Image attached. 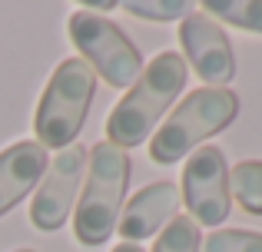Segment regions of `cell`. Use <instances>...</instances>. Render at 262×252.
Instances as JSON below:
<instances>
[{
	"label": "cell",
	"mask_w": 262,
	"mask_h": 252,
	"mask_svg": "<svg viewBox=\"0 0 262 252\" xmlns=\"http://www.w3.org/2000/svg\"><path fill=\"white\" fill-rule=\"evenodd\" d=\"M186 86V63L176 50L156 53L153 63L143 66L129 93L113 106L106 120V143L120 149H133L146 140L163 120V113L173 106V100Z\"/></svg>",
	"instance_id": "6da1fadb"
},
{
	"label": "cell",
	"mask_w": 262,
	"mask_h": 252,
	"mask_svg": "<svg viewBox=\"0 0 262 252\" xmlns=\"http://www.w3.org/2000/svg\"><path fill=\"white\" fill-rule=\"evenodd\" d=\"M129 169L133 166H129L126 149L113 143L90 146L83 193L77 199V216H73V236L83 246H103L116 233L123 202H126Z\"/></svg>",
	"instance_id": "7a4b0ae2"
},
{
	"label": "cell",
	"mask_w": 262,
	"mask_h": 252,
	"mask_svg": "<svg viewBox=\"0 0 262 252\" xmlns=\"http://www.w3.org/2000/svg\"><path fill=\"white\" fill-rule=\"evenodd\" d=\"M96 93V73L90 70L80 57L60 60L53 77L47 80L43 97L37 103V143L43 149H67L77 143L80 129L86 123L90 103Z\"/></svg>",
	"instance_id": "3957f363"
},
{
	"label": "cell",
	"mask_w": 262,
	"mask_h": 252,
	"mask_svg": "<svg viewBox=\"0 0 262 252\" xmlns=\"http://www.w3.org/2000/svg\"><path fill=\"white\" fill-rule=\"evenodd\" d=\"M236 113H239V97L232 90L199 86L156 129V136L149 140V159L160 163V166H173L186 153H192L199 143L223 133L236 120Z\"/></svg>",
	"instance_id": "277c9868"
},
{
	"label": "cell",
	"mask_w": 262,
	"mask_h": 252,
	"mask_svg": "<svg viewBox=\"0 0 262 252\" xmlns=\"http://www.w3.org/2000/svg\"><path fill=\"white\" fill-rule=\"evenodd\" d=\"M67 33H70L73 47L83 53V63L96 77H103V83L126 90L143 73V57L136 50V43L113 20L86 10H73V17L67 20Z\"/></svg>",
	"instance_id": "5b68a950"
},
{
	"label": "cell",
	"mask_w": 262,
	"mask_h": 252,
	"mask_svg": "<svg viewBox=\"0 0 262 252\" xmlns=\"http://www.w3.org/2000/svg\"><path fill=\"white\" fill-rule=\"evenodd\" d=\"M183 202L196 226H223L232 209L229 163L223 149L199 146L183 166Z\"/></svg>",
	"instance_id": "8992f818"
},
{
	"label": "cell",
	"mask_w": 262,
	"mask_h": 252,
	"mask_svg": "<svg viewBox=\"0 0 262 252\" xmlns=\"http://www.w3.org/2000/svg\"><path fill=\"white\" fill-rule=\"evenodd\" d=\"M86 159H90V149L73 143V146L60 149L53 156V163L47 166L43 179L37 186V196L30 202V222L40 233H53L70 219L77 189L86 179Z\"/></svg>",
	"instance_id": "52a82bcc"
},
{
	"label": "cell",
	"mask_w": 262,
	"mask_h": 252,
	"mask_svg": "<svg viewBox=\"0 0 262 252\" xmlns=\"http://www.w3.org/2000/svg\"><path fill=\"white\" fill-rule=\"evenodd\" d=\"M179 43H183L189 66L199 73V80L212 90H226V83L236 77V53H232V43L223 27L212 17L192 10L179 24Z\"/></svg>",
	"instance_id": "ba28073f"
},
{
	"label": "cell",
	"mask_w": 262,
	"mask_h": 252,
	"mask_svg": "<svg viewBox=\"0 0 262 252\" xmlns=\"http://www.w3.org/2000/svg\"><path fill=\"white\" fill-rule=\"evenodd\" d=\"M176 209H179V189L173 182H149L126 202L116 229H120L123 242L149 239V236H156V229L163 233V226L173 222Z\"/></svg>",
	"instance_id": "9c48e42d"
},
{
	"label": "cell",
	"mask_w": 262,
	"mask_h": 252,
	"mask_svg": "<svg viewBox=\"0 0 262 252\" xmlns=\"http://www.w3.org/2000/svg\"><path fill=\"white\" fill-rule=\"evenodd\" d=\"M50 156L37 140H20L0 153V216L10 213L40 179H43Z\"/></svg>",
	"instance_id": "30bf717a"
},
{
	"label": "cell",
	"mask_w": 262,
	"mask_h": 252,
	"mask_svg": "<svg viewBox=\"0 0 262 252\" xmlns=\"http://www.w3.org/2000/svg\"><path fill=\"white\" fill-rule=\"evenodd\" d=\"M229 189L249 216H262V159L236 163V169H229Z\"/></svg>",
	"instance_id": "8fae6325"
},
{
	"label": "cell",
	"mask_w": 262,
	"mask_h": 252,
	"mask_svg": "<svg viewBox=\"0 0 262 252\" xmlns=\"http://www.w3.org/2000/svg\"><path fill=\"white\" fill-rule=\"evenodd\" d=\"M203 13L226 20L239 30L262 33V0H206Z\"/></svg>",
	"instance_id": "7c38bea8"
},
{
	"label": "cell",
	"mask_w": 262,
	"mask_h": 252,
	"mask_svg": "<svg viewBox=\"0 0 262 252\" xmlns=\"http://www.w3.org/2000/svg\"><path fill=\"white\" fill-rule=\"evenodd\" d=\"M199 226L189 216H173L166 229L156 236L153 252H199Z\"/></svg>",
	"instance_id": "4fadbf2b"
},
{
	"label": "cell",
	"mask_w": 262,
	"mask_h": 252,
	"mask_svg": "<svg viewBox=\"0 0 262 252\" xmlns=\"http://www.w3.org/2000/svg\"><path fill=\"white\" fill-rule=\"evenodd\" d=\"M199 252H262V233L249 229H216L199 242Z\"/></svg>",
	"instance_id": "5bb4252c"
},
{
	"label": "cell",
	"mask_w": 262,
	"mask_h": 252,
	"mask_svg": "<svg viewBox=\"0 0 262 252\" xmlns=\"http://www.w3.org/2000/svg\"><path fill=\"white\" fill-rule=\"evenodd\" d=\"M126 13H133V17H143V20H160V24H166V20H186L192 13V4L189 0H156V4H146V0H129Z\"/></svg>",
	"instance_id": "9a60e30c"
},
{
	"label": "cell",
	"mask_w": 262,
	"mask_h": 252,
	"mask_svg": "<svg viewBox=\"0 0 262 252\" xmlns=\"http://www.w3.org/2000/svg\"><path fill=\"white\" fill-rule=\"evenodd\" d=\"M113 0H96V4H83L80 10H86V13H106V10H113Z\"/></svg>",
	"instance_id": "2e32d148"
},
{
	"label": "cell",
	"mask_w": 262,
	"mask_h": 252,
	"mask_svg": "<svg viewBox=\"0 0 262 252\" xmlns=\"http://www.w3.org/2000/svg\"><path fill=\"white\" fill-rule=\"evenodd\" d=\"M113 252H143L136 242H120V246H113Z\"/></svg>",
	"instance_id": "e0dca14e"
},
{
	"label": "cell",
	"mask_w": 262,
	"mask_h": 252,
	"mask_svg": "<svg viewBox=\"0 0 262 252\" xmlns=\"http://www.w3.org/2000/svg\"><path fill=\"white\" fill-rule=\"evenodd\" d=\"M13 252H37V249H13Z\"/></svg>",
	"instance_id": "ac0fdd59"
}]
</instances>
